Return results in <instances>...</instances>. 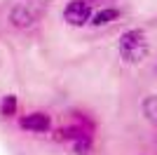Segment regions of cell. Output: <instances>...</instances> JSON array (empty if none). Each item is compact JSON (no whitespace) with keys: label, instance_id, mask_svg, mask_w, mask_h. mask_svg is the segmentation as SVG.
<instances>
[{"label":"cell","instance_id":"277c9868","mask_svg":"<svg viewBox=\"0 0 157 155\" xmlns=\"http://www.w3.org/2000/svg\"><path fill=\"white\" fill-rule=\"evenodd\" d=\"M17 125L26 134H52L54 132V120L47 110H28L17 117Z\"/></svg>","mask_w":157,"mask_h":155},{"label":"cell","instance_id":"9c48e42d","mask_svg":"<svg viewBox=\"0 0 157 155\" xmlns=\"http://www.w3.org/2000/svg\"><path fill=\"white\" fill-rule=\"evenodd\" d=\"M89 2H92L94 7H96V5H101V7H103V5H108V2H113V0H89Z\"/></svg>","mask_w":157,"mask_h":155},{"label":"cell","instance_id":"6da1fadb","mask_svg":"<svg viewBox=\"0 0 157 155\" xmlns=\"http://www.w3.org/2000/svg\"><path fill=\"white\" fill-rule=\"evenodd\" d=\"M52 139L68 146L73 155H92L96 146V117L85 108H71L68 122L54 127Z\"/></svg>","mask_w":157,"mask_h":155},{"label":"cell","instance_id":"52a82bcc","mask_svg":"<svg viewBox=\"0 0 157 155\" xmlns=\"http://www.w3.org/2000/svg\"><path fill=\"white\" fill-rule=\"evenodd\" d=\"M0 117L2 120L19 117V99H17V94H2L0 97Z\"/></svg>","mask_w":157,"mask_h":155},{"label":"cell","instance_id":"ba28073f","mask_svg":"<svg viewBox=\"0 0 157 155\" xmlns=\"http://www.w3.org/2000/svg\"><path fill=\"white\" fill-rule=\"evenodd\" d=\"M141 110L152 125H157V94H148L143 99V103H141Z\"/></svg>","mask_w":157,"mask_h":155},{"label":"cell","instance_id":"3957f363","mask_svg":"<svg viewBox=\"0 0 157 155\" xmlns=\"http://www.w3.org/2000/svg\"><path fill=\"white\" fill-rule=\"evenodd\" d=\"M42 14H45V5L40 0H21L10 10V24L19 31H26L42 19Z\"/></svg>","mask_w":157,"mask_h":155},{"label":"cell","instance_id":"5b68a950","mask_svg":"<svg viewBox=\"0 0 157 155\" xmlns=\"http://www.w3.org/2000/svg\"><path fill=\"white\" fill-rule=\"evenodd\" d=\"M94 12H96V7L89 0H68L63 7V21L73 28H82V26L92 24Z\"/></svg>","mask_w":157,"mask_h":155},{"label":"cell","instance_id":"7a4b0ae2","mask_svg":"<svg viewBox=\"0 0 157 155\" xmlns=\"http://www.w3.org/2000/svg\"><path fill=\"white\" fill-rule=\"evenodd\" d=\"M148 50H150V42H148V35L143 28H129L117 40V54L124 64L143 61L148 57Z\"/></svg>","mask_w":157,"mask_h":155},{"label":"cell","instance_id":"30bf717a","mask_svg":"<svg viewBox=\"0 0 157 155\" xmlns=\"http://www.w3.org/2000/svg\"><path fill=\"white\" fill-rule=\"evenodd\" d=\"M155 71H157V64H155Z\"/></svg>","mask_w":157,"mask_h":155},{"label":"cell","instance_id":"8992f818","mask_svg":"<svg viewBox=\"0 0 157 155\" xmlns=\"http://www.w3.org/2000/svg\"><path fill=\"white\" fill-rule=\"evenodd\" d=\"M122 17V10L115 5H103V7H96V12L92 17V28H105V26H110L113 21H117Z\"/></svg>","mask_w":157,"mask_h":155}]
</instances>
